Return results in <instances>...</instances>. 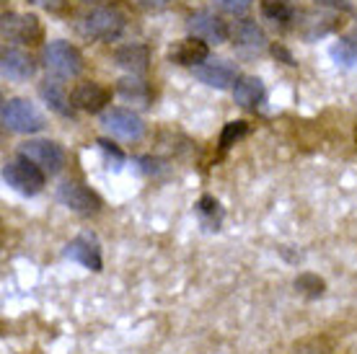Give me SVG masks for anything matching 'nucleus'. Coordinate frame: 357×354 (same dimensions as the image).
<instances>
[{"label":"nucleus","instance_id":"nucleus-1","mask_svg":"<svg viewBox=\"0 0 357 354\" xmlns=\"http://www.w3.org/2000/svg\"><path fill=\"white\" fill-rule=\"evenodd\" d=\"M0 119H3L6 130L18 134H31L45 130V116L39 114V109L34 104H29L24 98H8V101H3Z\"/></svg>","mask_w":357,"mask_h":354},{"label":"nucleus","instance_id":"nucleus-2","mask_svg":"<svg viewBox=\"0 0 357 354\" xmlns=\"http://www.w3.org/2000/svg\"><path fill=\"white\" fill-rule=\"evenodd\" d=\"M3 181L16 189L18 194L34 197L45 189L47 174L36 163H31L29 158H16L3 166Z\"/></svg>","mask_w":357,"mask_h":354},{"label":"nucleus","instance_id":"nucleus-3","mask_svg":"<svg viewBox=\"0 0 357 354\" xmlns=\"http://www.w3.org/2000/svg\"><path fill=\"white\" fill-rule=\"evenodd\" d=\"M81 31L98 42H114L125 31V16L114 8H96L83 16Z\"/></svg>","mask_w":357,"mask_h":354},{"label":"nucleus","instance_id":"nucleus-4","mask_svg":"<svg viewBox=\"0 0 357 354\" xmlns=\"http://www.w3.org/2000/svg\"><path fill=\"white\" fill-rule=\"evenodd\" d=\"M45 65L57 78H75L83 70V54L70 42H50L45 47Z\"/></svg>","mask_w":357,"mask_h":354},{"label":"nucleus","instance_id":"nucleus-5","mask_svg":"<svg viewBox=\"0 0 357 354\" xmlns=\"http://www.w3.org/2000/svg\"><path fill=\"white\" fill-rule=\"evenodd\" d=\"M18 155L21 158H29L31 163H36L39 169L54 176L60 174L65 166V151L52 140H29L18 148Z\"/></svg>","mask_w":357,"mask_h":354},{"label":"nucleus","instance_id":"nucleus-6","mask_svg":"<svg viewBox=\"0 0 357 354\" xmlns=\"http://www.w3.org/2000/svg\"><path fill=\"white\" fill-rule=\"evenodd\" d=\"M0 34L6 42L18 45H34L42 39V24L31 13H3L0 18Z\"/></svg>","mask_w":357,"mask_h":354},{"label":"nucleus","instance_id":"nucleus-7","mask_svg":"<svg viewBox=\"0 0 357 354\" xmlns=\"http://www.w3.org/2000/svg\"><path fill=\"white\" fill-rule=\"evenodd\" d=\"M57 202L65 204L68 210L83 215V217H91L101 210V199L98 194H93L89 186L81 184V181H65V184L57 186Z\"/></svg>","mask_w":357,"mask_h":354},{"label":"nucleus","instance_id":"nucleus-8","mask_svg":"<svg viewBox=\"0 0 357 354\" xmlns=\"http://www.w3.org/2000/svg\"><path fill=\"white\" fill-rule=\"evenodd\" d=\"M104 130L116 140L137 142L145 134V124L130 109H112V111L104 114Z\"/></svg>","mask_w":357,"mask_h":354},{"label":"nucleus","instance_id":"nucleus-9","mask_svg":"<svg viewBox=\"0 0 357 354\" xmlns=\"http://www.w3.org/2000/svg\"><path fill=\"white\" fill-rule=\"evenodd\" d=\"M189 29H192V34L199 36L207 45H223L231 36L228 24L220 16L210 13V10H197L195 16L189 18Z\"/></svg>","mask_w":357,"mask_h":354},{"label":"nucleus","instance_id":"nucleus-10","mask_svg":"<svg viewBox=\"0 0 357 354\" xmlns=\"http://www.w3.org/2000/svg\"><path fill=\"white\" fill-rule=\"evenodd\" d=\"M65 259L78 261L81 266L91 269V272H101V251L93 236H78L65 246Z\"/></svg>","mask_w":357,"mask_h":354},{"label":"nucleus","instance_id":"nucleus-11","mask_svg":"<svg viewBox=\"0 0 357 354\" xmlns=\"http://www.w3.org/2000/svg\"><path fill=\"white\" fill-rule=\"evenodd\" d=\"M195 75L202 80L205 86H210V88H228L231 83L238 80L236 68L225 60H205L202 65H197Z\"/></svg>","mask_w":357,"mask_h":354},{"label":"nucleus","instance_id":"nucleus-12","mask_svg":"<svg viewBox=\"0 0 357 354\" xmlns=\"http://www.w3.org/2000/svg\"><path fill=\"white\" fill-rule=\"evenodd\" d=\"M70 96H73V107L75 109L89 111V114H98V111L109 104L112 93H109L101 83H81Z\"/></svg>","mask_w":357,"mask_h":354},{"label":"nucleus","instance_id":"nucleus-13","mask_svg":"<svg viewBox=\"0 0 357 354\" xmlns=\"http://www.w3.org/2000/svg\"><path fill=\"white\" fill-rule=\"evenodd\" d=\"M207 42H202L199 36H192V39H181L176 45L169 49V57L171 62H176V65H184V68H197L199 62L207 60Z\"/></svg>","mask_w":357,"mask_h":354},{"label":"nucleus","instance_id":"nucleus-14","mask_svg":"<svg viewBox=\"0 0 357 354\" xmlns=\"http://www.w3.org/2000/svg\"><path fill=\"white\" fill-rule=\"evenodd\" d=\"M0 68H3V78L29 80L36 72V62L26 52H21V49H3Z\"/></svg>","mask_w":357,"mask_h":354},{"label":"nucleus","instance_id":"nucleus-15","mask_svg":"<svg viewBox=\"0 0 357 354\" xmlns=\"http://www.w3.org/2000/svg\"><path fill=\"white\" fill-rule=\"evenodd\" d=\"M233 98H236V104L241 109L254 111L261 104V98H264L261 80L254 78V75H241V78L236 80V86H233Z\"/></svg>","mask_w":357,"mask_h":354},{"label":"nucleus","instance_id":"nucleus-16","mask_svg":"<svg viewBox=\"0 0 357 354\" xmlns=\"http://www.w3.org/2000/svg\"><path fill=\"white\" fill-rule=\"evenodd\" d=\"M39 93L50 104V109H54L60 116H73V109H75L73 107V96H68V91H65V86L60 80H47V83H42Z\"/></svg>","mask_w":357,"mask_h":354},{"label":"nucleus","instance_id":"nucleus-17","mask_svg":"<svg viewBox=\"0 0 357 354\" xmlns=\"http://www.w3.org/2000/svg\"><path fill=\"white\" fill-rule=\"evenodd\" d=\"M114 60L119 68H125L130 72H143L151 62V52L145 45H125L114 52Z\"/></svg>","mask_w":357,"mask_h":354},{"label":"nucleus","instance_id":"nucleus-18","mask_svg":"<svg viewBox=\"0 0 357 354\" xmlns=\"http://www.w3.org/2000/svg\"><path fill=\"white\" fill-rule=\"evenodd\" d=\"M233 39H236V45L243 47V49H261V47L267 45V36L261 31L254 21H241V24H236L233 29Z\"/></svg>","mask_w":357,"mask_h":354},{"label":"nucleus","instance_id":"nucleus-19","mask_svg":"<svg viewBox=\"0 0 357 354\" xmlns=\"http://www.w3.org/2000/svg\"><path fill=\"white\" fill-rule=\"evenodd\" d=\"M195 210H197V217H199V222H202L205 231H218V228H220V222H223V207H220L218 199H213V197H202V199L197 202Z\"/></svg>","mask_w":357,"mask_h":354},{"label":"nucleus","instance_id":"nucleus-20","mask_svg":"<svg viewBox=\"0 0 357 354\" xmlns=\"http://www.w3.org/2000/svg\"><path fill=\"white\" fill-rule=\"evenodd\" d=\"M329 52L340 65H344V68H355L357 65V29L355 31H349V34L340 36V42H334Z\"/></svg>","mask_w":357,"mask_h":354},{"label":"nucleus","instance_id":"nucleus-21","mask_svg":"<svg viewBox=\"0 0 357 354\" xmlns=\"http://www.w3.org/2000/svg\"><path fill=\"white\" fill-rule=\"evenodd\" d=\"M261 13L269 21L285 26V24H290L295 18V6L293 0H261Z\"/></svg>","mask_w":357,"mask_h":354},{"label":"nucleus","instance_id":"nucleus-22","mask_svg":"<svg viewBox=\"0 0 357 354\" xmlns=\"http://www.w3.org/2000/svg\"><path fill=\"white\" fill-rule=\"evenodd\" d=\"M119 96H125L127 101H132V104H148L151 101V88H148V83L145 80H137V78H125L119 80Z\"/></svg>","mask_w":357,"mask_h":354},{"label":"nucleus","instance_id":"nucleus-23","mask_svg":"<svg viewBox=\"0 0 357 354\" xmlns=\"http://www.w3.org/2000/svg\"><path fill=\"white\" fill-rule=\"evenodd\" d=\"M295 290L303 295V298H308V300H316V298H321V295H324V290H326V282H324L321 277L305 272V275H301L298 279H295Z\"/></svg>","mask_w":357,"mask_h":354},{"label":"nucleus","instance_id":"nucleus-24","mask_svg":"<svg viewBox=\"0 0 357 354\" xmlns=\"http://www.w3.org/2000/svg\"><path fill=\"white\" fill-rule=\"evenodd\" d=\"M246 132H249V124L246 122H228L223 127V132H220V151H228V148L236 145Z\"/></svg>","mask_w":357,"mask_h":354},{"label":"nucleus","instance_id":"nucleus-25","mask_svg":"<svg viewBox=\"0 0 357 354\" xmlns=\"http://www.w3.org/2000/svg\"><path fill=\"white\" fill-rule=\"evenodd\" d=\"M220 8L225 10V13H233V16H241V13H246V10L251 8V3L254 0H215Z\"/></svg>","mask_w":357,"mask_h":354},{"label":"nucleus","instance_id":"nucleus-26","mask_svg":"<svg viewBox=\"0 0 357 354\" xmlns=\"http://www.w3.org/2000/svg\"><path fill=\"white\" fill-rule=\"evenodd\" d=\"M96 145H98V148H101V151H104V153H107L109 158H114L116 169H119V166H122V163H125V155H122V153L116 151V148H112V142H107V140H98Z\"/></svg>","mask_w":357,"mask_h":354},{"label":"nucleus","instance_id":"nucleus-27","mask_svg":"<svg viewBox=\"0 0 357 354\" xmlns=\"http://www.w3.org/2000/svg\"><path fill=\"white\" fill-rule=\"evenodd\" d=\"M34 6L50 10V13H63L65 10V0H31Z\"/></svg>","mask_w":357,"mask_h":354},{"label":"nucleus","instance_id":"nucleus-28","mask_svg":"<svg viewBox=\"0 0 357 354\" xmlns=\"http://www.w3.org/2000/svg\"><path fill=\"white\" fill-rule=\"evenodd\" d=\"M140 8H145V10H161V8H166L171 0H135Z\"/></svg>","mask_w":357,"mask_h":354},{"label":"nucleus","instance_id":"nucleus-29","mask_svg":"<svg viewBox=\"0 0 357 354\" xmlns=\"http://www.w3.org/2000/svg\"><path fill=\"white\" fill-rule=\"evenodd\" d=\"M319 3H326V6H334V8H349V0H319Z\"/></svg>","mask_w":357,"mask_h":354},{"label":"nucleus","instance_id":"nucleus-30","mask_svg":"<svg viewBox=\"0 0 357 354\" xmlns=\"http://www.w3.org/2000/svg\"><path fill=\"white\" fill-rule=\"evenodd\" d=\"M81 3H96V0H81Z\"/></svg>","mask_w":357,"mask_h":354},{"label":"nucleus","instance_id":"nucleus-31","mask_svg":"<svg viewBox=\"0 0 357 354\" xmlns=\"http://www.w3.org/2000/svg\"><path fill=\"white\" fill-rule=\"evenodd\" d=\"M301 354H303V352H301Z\"/></svg>","mask_w":357,"mask_h":354}]
</instances>
